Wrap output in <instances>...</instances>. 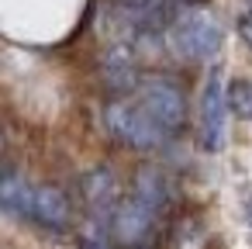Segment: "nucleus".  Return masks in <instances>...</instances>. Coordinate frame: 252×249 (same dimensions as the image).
Instances as JSON below:
<instances>
[{
    "label": "nucleus",
    "instance_id": "nucleus-1",
    "mask_svg": "<svg viewBox=\"0 0 252 249\" xmlns=\"http://www.w3.org/2000/svg\"><path fill=\"white\" fill-rule=\"evenodd\" d=\"M104 128H107V135L118 139L121 145L142 149V152L159 149V145L169 139V132L159 128V125L152 121V114H149L138 101H125V97H121V101H111V104L104 107Z\"/></svg>",
    "mask_w": 252,
    "mask_h": 249
},
{
    "label": "nucleus",
    "instance_id": "nucleus-2",
    "mask_svg": "<svg viewBox=\"0 0 252 249\" xmlns=\"http://www.w3.org/2000/svg\"><path fill=\"white\" fill-rule=\"evenodd\" d=\"M159 225H162V211H156L135 194H125V201L111 218L107 235L118 249H152V242L159 239Z\"/></svg>",
    "mask_w": 252,
    "mask_h": 249
},
{
    "label": "nucleus",
    "instance_id": "nucleus-3",
    "mask_svg": "<svg viewBox=\"0 0 252 249\" xmlns=\"http://www.w3.org/2000/svg\"><path fill=\"white\" fill-rule=\"evenodd\" d=\"M169 45L183 59H211L221 49V25L211 11H183L169 25Z\"/></svg>",
    "mask_w": 252,
    "mask_h": 249
},
{
    "label": "nucleus",
    "instance_id": "nucleus-4",
    "mask_svg": "<svg viewBox=\"0 0 252 249\" xmlns=\"http://www.w3.org/2000/svg\"><path fill=\"white\" fill-rule=\"evenodd\" d=\"M135 101L152 114V121L159 125V128H166L169 135H176V132H183V125H187V94H183V87L176 83V80H169V76H142V83H138V90H135Z\"/></svg>",
    "mask_w": 252,
    "mask_h": 249
},
{
    "label": "nucleus",
    "instance_id": "nucleus-5",
    "mask_svg": "<svg viewBox=\"0 0 252 249\" xmlns=\"http://www.w3.org/2000/svg\"><path fill=\"white\" fill-rule=\"evenodd\" d=\"M80 197H83V204H87V211H90L94 225L107 235L111 218H114L118 204L125 201L121 183H118V173H114V170H107V166H94L90 173H83V177H80Z\"/></svg>",
    "mask_w": 252,
    "mask_h": 249
},
{
    "label": "nucleus",
    "instance_id": "nucleus-6",
    "mask_svg": "<svg viewBox=\"0 0 252 249\" xmlns=\"http://www.w3.org/2000/svg\"><path fill=\"white\" fill-rule=\"evenodd\" d=\"M224 118H228V90L221 83V73L214 70L204 83L200 94V149L204 152H218L224 145Z\"/></svg>",
    "mask_w": 252,
    "mask_h": 249
},
{
    "label": "nucleus",
    "instance_id": "nucleus-7",
    "mask_svg": "<svg viewBox=\"0 0 252 249\" xmlns=\"http://www.w3.org/2000/svg\"><path fill=\"white\" fill-rule=\"evenodd\" d=\"M100 76H104V87L111 94H118V101L125 94H135L138 83H142L135 42H114V45H107L104 56H100Z\"/></svg>",
    "mask_w": 252,
    "mask_h": 249
},
{
    "label": "nucleus",
    "instance_id": "nucleus-8",
    "mask_svg": "<svg viewBox=\"0 0 252 249\" xmlns=\"http://www.w3.org/2000/svg\"><path fill=\"white\" fill-rule=\"evenodd\" d=\"M32 221L49 225V228H69L73 225V204L66 197V190L38 183L35 190V208H32Z\"/></svg>",
    "mask_w": 252,
    "mask_h": 249
},
{
    "label": "nucleus",
    "instance_id": "nucleus-9",
    "mask_svg": "<svg viewBox=\"0 0 252 249\" xmlns=\"http://www.w3.org/2000/svg\"><path fill=\"white\" fill-rule=\"evenodd\" d=\"M35 190H38V183L28 180V177H21V173H0V208L11 211V214L32 218Z\"/></svg>",
    "mask_w": 252,
    "mask_h": 249
},
{
    "label": "nucleus",
    "instance_id": "nucleus-10",
    "mask_svg": "<svg viewBox=\"0 0 252 249\" xmlns=\"http://www.w3.org/2000/svg\"><path fill=\"white\" fill-rule=\"evenodd\" d=\"M131 194L142 197L145 204H152L156 211H166V208L173 204V183H169L166 173L156 170V166L138 170V177H135V190H131Z\"/></svg>",
    "mask_w": 252,
    "mask_h": 249
},
{
    "label": "nucleus",
    "instance_id": "nucleus-11",
    "mask_svg": "<svg viewBox=\"0 0 252 249\" xmlns=\"http://www.w3.org/2000/svg\"><path fill=\"white\" fill-rule=\"evenodd\" d=\"M228 111L242 121H252V80L238 76L228 83Z\"/></svg>",
    "mask_w": 252,
    "mask_h": 249
},
{
    "label": "nucleus",
    "instance_id": "nucleus-12",
    "mask_svg": "<svg viewBox=\"0 0 252 249\" xmlns=\"http://www.w3.org/2000/svg\"><path fill=\"white\" fill-rule=\"evenodd\" d=\"M238 35H242L245 45H252V11H245V14L238 18Z\"/></svg>",
    "mask_w": 252,
    "mask_h": 249
},
{
    "label": "nucleus",
    "instance_id": "nucleus-13",
    "mask_svg": "<svg viewBox=\"0 0 252 249\" xmlns=\"http://www.w3.org/2000/svg\"><path fill=\"white\" fill-rule=\"evenodd\" d=\"M245 221H249V225H252V197H249V201H245Z\"/></svg>",
    "mask_w": 252,
    "mask_h": 249
},
{
    "label": "nucleus",
    "instance_id": "nucleus-14",
    "mask_svg": "<svg viewBox=\"0 0 252 249\" xmlns=\"http://www.w3.org/2000/svg\"><path fill=\"white\" fill-rule=\"evenodd\" d=\"M0 156H4V135H0Z\"/></svg>",
    "mask_w": 252,
    "mask_h": 249
},
{
    "label": "nucleus",
    "instance_id": "nucleus-15",
    "mask_svg": "<svg viewBox=\"0 0 252 249\" xmlns=\"http://www.w3.org/2000/svg\"><path fill=\"white\" fill-rule=\"evenodd\" d=\"M245 4H249V11H252V0H245Z\"/></svg>",
    "mask_w": 252,
    "mask_h": 249
}]
</instances>
